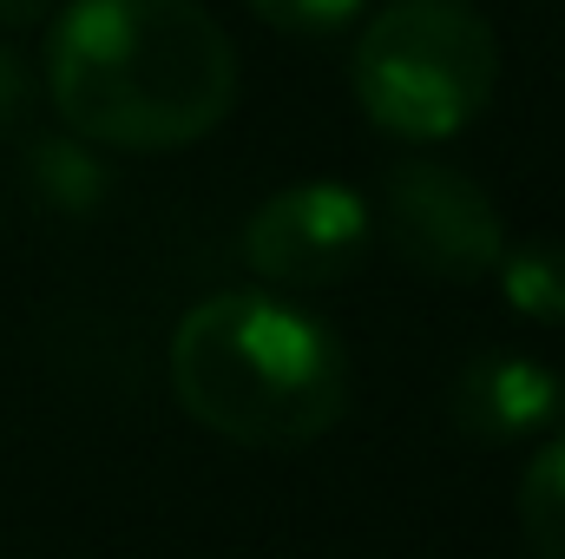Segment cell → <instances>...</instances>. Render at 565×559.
Instances as JSON below:
<instances>
[{
  "mask_svg": "<svg viewBox=\"0 0 565 559\" xmlns=\"http://www.w3.org/2000/svg\"><path fill=\"white\" fill-rule=\"evenodd\" d=\"M66 133L119 151L211 139L237 106V46L198 0H66L46 33Z\"/></svg>",
  "mask_w": 565,
  "mask_h": 559,
  "instance_id": "obj_1",
  "label": "cell"
},
{
  "mask_svg": "<svg viewBox=\"0 0 565 559\" xmlns=\"http://www.w3.org/2000/svg\"><path fill=\"white\" fill-rule=\"evenodd\" d=\"M171 395L237 447H309L349 409V356L277 289H217L171 329Z\"/></svg>",
  "mask_w": 565,
  "mask_h": 559,
  "instance_id": "obj_2",
  "label": "cell"
},
{
  "mask_svg": "<svg viewBox=\"0 0 565 559\" xmlns=\"http://www.w3.org/2000/svg\"><path fill=\"white\" fill-rule=\"evenodd\" d=\"M349 86L388 139H454L500 86V40L467 0H388L355 33Z\"/></svg>",
  "mask_w": 565,
  "mask_h": 559,
  "instance_id": "obj_3",
  "label": "cell"
},
{
  "mask_svg": "<svg viewBox=\"0 0 565 559\" xmlns=\"http://www.w3.org/2000/svg\"><path fill=\"white\" fill-rule=\"evenodd\" d=\"M382 218H388V244L408 271L434 283H480L500 271L507 251V224L493 211V198L440 158H402L382 178Z\"/></svg>",
  "mask_w": 565,
  "mask_h": 559,
  "instance_id": "obj_4",
  "label": "cell"
},
{
  "mask_svg": "<svg viewBox=\"0 0 565 559\" xmlns=\"http://www.w3.org/2000/svg\"><path fill=\"white\" fill-rule=\"evenodd\" d=\"M375 244V211L335 178H302L264 198L244 224V264L270 289H329Z\"/></svg>",
  "mask_w": 565,
  "mask_h": 559,
  "instance_id": "obj_5",
  "label": "cell"
},
{
  "mask_svg": "<svg viewBox=\"0 0 565 559\" xmlns=\"http://www.w3.org/2000/svg\"><path fill=\"white\" fill-rule=\"evenodd\" d=\"M447 415L467 441H487V447H507V441H533L546 428H559L565 415V382L559 369L533 362V356H513V349H487L473 356L454 389H447Z\"/></svg>",
  "mask_w": 565,
  "mask_h": 559,
  "instance_id": "obj_6",
  "label": "cell"
},
{
  "mask_svg": "<svg viewBox=\"0 0 565 559\" xmlns=\"http://www.w3.org/2000/svg\"><path fill=\"white\" fill-rule=\"evenodd\" d=\"M20 165H26L33 198L46 211H60V218H86L113 191V171L99 165V151L86 139H73V133H33L26 151H20Z\"/></svg>",
  "mask_w": 565,
  "mask_h": 559,
  "instance_id": "obj_7",
  "label": "cell"
},
{
  "mask_svg": "<svg viewBox=\"0 0 565 559\" xmlns=\"http://www.w3.org/2000/svg\"><path fill=\"white\" fill-rule=\"evenodd\" d=\"M500 296L526 323H565V238H526L500 251Z\"/></svg>",
  "mask_w": 565,
  "mask_h": 559,
  "instance_id": "obj_8",
  "label": "cell"
},
{
  "mask_svg": "<svg viewBox=\"0 0 565 559\" xmlns=\"http://www.w3.org/2000/svg\"><path fill=\"white\" fill-rule=\"evenodd\" d=\"M520 534L533 559H565V434H546L520 481Z\"/></svg>",
  "mask_w": 565,
  "mask_h": 559,
  "instance_id": "obj_9",
  "label": "cell"
},
{
  "mask_svg": "<svg viewBox=\"0 0 565 559\" xmlns=\"http://www.w3.org/2000/svg\"><path fill=\"white\" fill-rule=\"evenodd\" d=\"M369 0H250V13L277 33H296V40H329V33H349L362 20Z\"/></svg>",
  "mask_w": 565,
  "mask_h": 559,
  "instance_id": "obj_10",
  "label": "cell"
},
{
  "mask_svg": "<svg viewBox=\"0 0 565 559\" xmlns=\"http://www.w3.org/2000/svg\"><path fill=\"white\" fill-rule=\"evenodd\" d=\"M33 66L20 60V46H7L0 40V133H20L26 119H33Z\"/></svg>",
  "mask_w": 565,
  "mask_h": 559,
  "instance_id": "obj_11",
  "label": "cell"
},
{
  "mask_svg": "<svg viewBox=\"0 0 565 559\" xmlns=\"http://www.w3.org/2000/svg\"><path fill=\"white\" fill-rule=\"evenodd\" d=\"M53 7H60V0H0V27H7V33L40 27V20H53Z\"/></svg>",
  "mask_w": 565,
  "mask_h": 559,
  "instance_id": "obj_12",
  "label": "cell"
}]
</instances>
